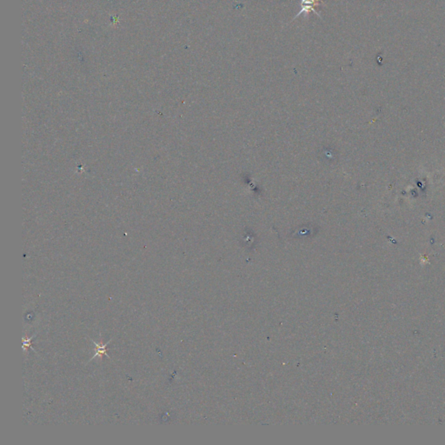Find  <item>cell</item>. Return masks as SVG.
<instances>
[{
  "label": "cell",
  "mask_w": 445,
  "mask_h": 445,
  "mask_svg": "<svg viewBox=\"0 0 445 445\" xmlns=\"http://www.w3.org/2000/svg\"><path fill=\"white\" fill-rule=\"evenodd\" d=\"M320 1L321 0H301V2H302V10L300 11L299 13L296 16V17L302 14V12L308 13L309 12H314L316 14H317V12L316 11V9H315V6H318Z\"/></svg>",
  "instance_id": "1"
},
{
  "label": "cell",
  "mask_w": 445,
  "mask_h": 445,
  "mask_svg": "<svg viewBox=\"0 0 445 445\" xmlns=\"http://www.w3.org/2000/svg\"><path fill=\"white\" fill-rule=\"evenodd\" d=\"M111 341H109L107 343L103 345V346H100L97 342L92 341V342H94L95 346H96V353H95L94 357H92V360L95 358V357H102L103 356H108L107 352H106V351H107L106 346H108L109 342H111Z\"/></svg>",
  "instance_id": "2"
}]
</instances>
